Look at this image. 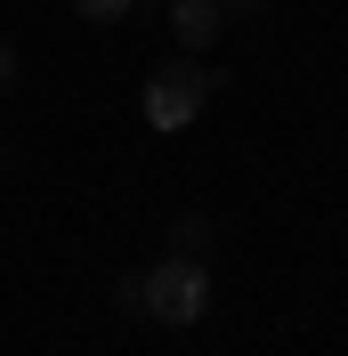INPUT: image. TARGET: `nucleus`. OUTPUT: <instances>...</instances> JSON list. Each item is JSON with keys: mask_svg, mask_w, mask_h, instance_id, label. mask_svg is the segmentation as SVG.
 I'll use <instances>...</instances> for the list:
<instances>
[{"mask_svg": "<svg viewBox=\"0 0 348 356\" xmlns=\"http://www.w3.org/2000/svg\"><path fill=\"white\" fill-rule=\"evenodd\" d=\"M203 106H211V73H203L195 57H171V65L146 73V122L154 130H187Z\"/></svg>", "mask_w": 348, "mask_h": 356, "instance_id": "2", "label": "nucleus"}, {"mask_svg": "<svg viewBox=\"0 0 348 356\" xmlns=\"http://www.w3.org/2000/svg\"><path fill=\"white\" fill-rule=\"evenodd\" d=\"M89 24H122V17H138V0H73Z\"/></svg>", "mask_w": 348, "mask_h": 356, "instance_id": "5", "label": "nucleus"}, {"mask_svg": "<svg viewBox=\"0 0 348 356\" xmlns=\"http://www.w3.org/2000/svg\"><path fill=\"white\" fill-rule=\"evenodd\" d=\"M219 0H171V33H178V49H187V57H195V49H211L219 41Z\"/></svg>", "mask_w": 348, "mask_h": 356, "instance_id": "3", "label": "nucleus"}, {"mask_svg": "<svg viewBox=\"0 0 348 356\" xmlns=\"http://www.w3.org/2000/svg\"><path fill=\"white\" fill-rule=\"evenodd\" d=\"M122 308L130 316H154V324H171V332H195L203 316H211V267L171 251V259H154L146 275H122Z\"/></svg>", "mask_w": 348, "mask_h": 356, "instance_id": "1", "label": "nucleus"}, {"mask_svg": "<svg viewBox=\"0 0 348 356\" xmlns=\"http://www.w3.org/2000/svg\"><path fill=\"white\" fill-rule=\"evenodd\" d=\"M171 251L203 259V251H211V219H203V211H178V219H171Z\"/></svg>", "mask_w": 348, "mask_h": 356, "instance_id": "4", "label": "nucleus"}, {"mask_svg": "<svg viewBox=\"0 0 348 356\" xmlns=\"http://www.w3.org/2000/svg\"><path fill=\"white\" fill-rule=\"evenodd\" d=\"M8 81H17V49L0 41V89H8Z\"/></svg>", "mask_w": 348, "mask_h": 356, "instance_id": "6", "label": "nucleus"}, {"mask_svg": "<svg viewBox=\"0 0 348 356\" xmlns=\"http://www.w3.org/2000/svg\"><path fill=\"white\" fill-rule=\"evenodd\" d=\"M251 8H260V0H219V17H251Z\"/></svg>", "mask_w": 348, "mask_h": 356, "instance_id": "7", "label": "nucleus"}]
</instances>
